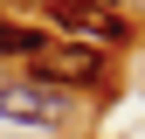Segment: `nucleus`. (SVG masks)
Returning <instances> with one entry per match:
<instances>
[{
    "instance_id": "nucleus-2",
    "label": "nucleus",
    "mask_w": 145,
    "mask_h": 139,
    "mask_svg": "<svg viewBox=\"0 0 145 139\" xmlns=\"http://www.w3.org/2000/svg\"><path fill=\"white\" fill-rule=\"evenodd\" d=\"M35 83H48V91H62V83H104V49H83V42H48L42 56H35Z\"/></svg>"
},
{
    "instance_id": "nucleus-3",
    "label": "nucleus",
    "mask_w": 145,
    "mask_h": 139,
    "mask_svg": "<svg viewBox=\"0 0 145 139\" xmlns=\"http://www.w3.org/2000/svg\"><path fill=\"white\" fill-rule=\"evenodd\" d=\"M62 111H69V97L48 83H0V118H14V125H56Z\"/></svg>"
},
{
    "instance_id": "nucleus-1",
    "label": "nucleus",
    "mask_w": 145,
    "mask_h": 139,
    "mask_svg": "<svg viewBox=\"0 0 145 139\" xmlns=\"http://www.w3.org/2000/svg\"><path fill=\"white\" fill-rule=\"evenodd\" d=\"M48 21L62 35H76L83 49L97 42H131V21H124L118 7H104V0H48Z\"/></svg>"
},
{
    "instance_id": "nucleus-4",
    "label": "nucleus",
    "mask_w": 145,
    "mask_h": 139,
    "mask_svg": "<svg viewBox=\"0 0 145 139\" xmlns=\"http://www.w3.org/2000/svg\"><path fill=\"white\" fill-rule=\"evenodd\" d=\"M42 49H48V35L42 28H14V21H0V56H42Z\"/></svg>"
},
{
    "instance_id": "nucleus-5",
    "label": "nucleus",
    "mask_w": 145,
    "mask_h": 139,
    "mask_svg": "<svg viewBox=\"0 0 145 139\" xmlns=\"http://www.w3.org/2000/svg\"><path fill=\"white\" fill-rule=\"evenodd\" d=\"M42 7H48V0H42Z\"/></svg>"
}]
</instances>
